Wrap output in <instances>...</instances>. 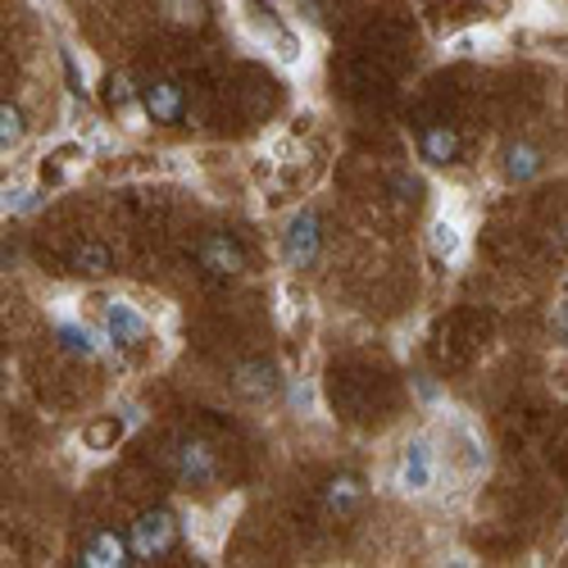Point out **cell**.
<instances>
[{"label":"cell","mask_w":568,"mask_h":568,"mask_svg":"<svg viewBox=\"0 0 568 568\" xmlns=\"http://www.w3.org/2000/svg\"><path fill=\"white\" fill-rule=\"evenodd\" d=\"M396 491L405 496H423L433 483H437V450H433V437H409L400 446V459H396V473H392Z\"/></svg>","instance_id":"cell-1"},{"label":"cell","mask_w":568,"mask_h":568,"mask_svg":"<svg viewBox=\"0 0 568 568\" xmlns=\"http://www.w3.org/2000/svg\"><path fill=\"white\" fill-rule=\"evenodd\" d=\"M323 255V223L314 210H301L287 219V232H282V260L287 268H310Z\"/></svg>","instance_id":"cell-2"},{"label":"cell","mask_w":568,"mask_h":568,"mask_svg":"<svg viewBox=\"0 0 568 568\" xmlns=\"http://www.w3.org/2000/svg\"><path fill=\"white\" fill-rule=\"evenodd\" d=\"M173 473H178V483H182V487L205 491V487L219 483V473H223V468H219V455H214L205 442L186 437V442L173 446Z\"/></svg>","instance_id":"cell-3"},{"label":"cell","mask_w":568,"mask_h":568,"mask_svg":"<svg viewBox=\"0 0 568 568\" xmlns=\"http://www.w3.org/2000/svg\"><path fill=\"white\" fill-rule=\"evenodd\" d=\"M128 537H132L136 559H160L178 546V518L169 509H146V514H136Z\"/></svg>","instance_id":"cell-4"},{"label":"cell","mask_w":568,"mask_h":568,"mask_svg":"<svg viewBox=\"0 0 568 568\" xmlns=\"http://www.w3.org/2000/svg\"><path fill=\"white\" fill-rule=\"evenodd\" d=\"M196 264H201L210 277L227 282V277H242L246 251H242V242H236L232 232H205L201 242H196Z\"/></svg>","instance_id":"cell-5"},{"label":"cell","mask_w":568,"mask_h":568,"mask_svg":"<svg viewBox=\"0 0 568 568\" xmlns=\"http://www.w3.org/2000/svg\"><path fill=\"white\" fill-rule=\"evenodd\" d=\"M141 114L164 123V128H178L186 119V91H182V82H173V78L141 82Z\"/></svg>","instance_id":"cell-6"},{"label":"cell","mask_w":568,"mask_h":568,"mask_svg":"<svg viewBox=\"0 0 568 568\" xmlns=\"http://www.w3.org/2000/svg\"><path fill=\"white\" fill-rule=\"evenodd\" d=\"M101 327H105V337H110V346H141L151 337V318L141 314L132 301H123V296H114V301H105V314H101Z\"/></svg>","instance_id":"cell-7"},{"label":"cell","mask_w":568,"mask_h":568,"mask_svg":"<svg viewBox=\"0 0 568 568\" xmlns=\"http://www.w3.org/2000/svg\"><path fill=\"white\" fill-rule=\"evenodd\" d=\"M232 387H236V396L251 400V405H268V400L282 396V373H277L273 359H246L242 368L232 373Z\"/></svg>","instance_id":"cell-8"},{"label":"cell","mask_w":568,"mask_h":568,"mask_svg":"<svg viewBox=\"0 0 568 568\" xmlns=\"http://www.w3.org/2000/svg\"><path fill=\"white\" fill-rule=\"evenodd\" d=\"M55 337H60V346L69 351V355H78V359H101L105 355V346H110V337H105V327H91V323H82V318H55Z\"/></svg>","instance_id":"cell-9"},{"label":"cell","mask_w":568,"mask_h":568,"mask_svg":"<svg viewBox=\"0 0 568 568\" xmlns=\"http://www.w3.org/2000/svg\"><path fill=\"white\" fill-rule=\"evenodd\" d=\"M82 564H87V568H123V564H136L132 537H119V532H110V528L91 532L87 546H82Z\"/></svg>","instance_id":"cell-10"},{"label":"cell","mask_w":568,"mask_h":568,"mask_svg":"<svg viewBox=\"0 0 568 568\" xmlns=\"http://www.w3.org/2000/svg\"><path fill=\"white\" fill-rule=\"evenodd\" d=\"M414 146H418V160H423V164L446 169V164L459 160V132L446 128V123H423L418 136H414Z\"/></svg>","instance_id":"cell-11"},{"label":"cell","mask_w":568,"mask_h":568,"mask_svg":"<svg viewBox=\"0 0 568 568\" xmlns=\"http://www.w3.org/2000/svg\"><path fill=\"white\" fill-rule=\"evenodd\" d=\"M364 496H368V487H364L359 473H337V478L323 483V509L337 514V518H355Z\"/></svg>","instance_id":"cell-12"},{"label":"cell","mask_w":568,"mask_h":568,"mask_svg":"<svg viewBox=\"0 0 568 568\" xmlns=\"http://www.w3.org/2000/svg\"><path fill=\"white\" fill-rule=\"evenodd\" d=\"M541 169H546V155H541V146H532V141H514V146H505L509 182H532Z\"/></svg>","instance_id":"cell-13"},{"label":"cell","mask_w":568,"mask_h":568,"mask_svg":"<svg viewBox=\"0 0 568 568\" xmlns=\"http://www.w3.org/2000/svg\"><path fill=\"white\" fill-rule=\"evenodd\" d=\"M69 268H73L78 277H105V273L114 268V255H110V246H101V242H82V246L69 255Z\"/></svg>","instance_id":"cell-14"},{"label":"cell","mask_w":568,"mask_h":568,"mask_svg":"<svg viewBox=\"0 0 568 568\" xmlns=\"http://www.w3.org/2000/svg\"><path fill=\"white\" fill-rule=\"evenodd\" d=\"M428 246H433L437 260H459V251H464V232H459V223H455V219H437L433 232H428Z\"/></svg>","instance_id":"cell-15"},{"label":"cell","mask_w":568,"mask_h":568,"mask_svg":"<svg viewBox=\"0 0 568 568\" xmlns=\"http://www.w3.org/2000/svg\"><path fill=\"white\" fill-rule=\"evenodd\" d=\"M160 10H164L169 23L196 28V23H205V14H210V0H160Z\"/></svg>","instance_id":"cell-16"},{"label":"cell","mask_w":568,"mask_h":568,"mask_svg":"<svg viewBox=\"0 0 568 568\" xmlns=\"http://www.w3.org/2000/svg\"><path fill=\"white\" fill-rule=\"evenodd\" d=\"M28 136V123H23V110L19 105H0V151H19Z\"/></svg>","instance_id":"cell-17"},{"label":"cell","mask_w":568,"mask_h":568,"mask_svg":"<svg viewBox=\"0 0 568 568\" xmlns=\"http://www.w3.org/2000/svg\"><path fill=\"white\" fill-rule=\"evenodd\" d=\"M45 205V192H37V186H28V182H10L6 186V210L10 214H37Z\"/></svg>","instance_id":"cell-18"},{"label":"cell","mask_w":568,"mask_h":568,"mask_svg":"<svg viewBox=\"0 0 568 568\" xmlns=\"http://www.w3.org/2000/svg\"><path fill=\"white\" fill-rule=\"evenodd\" d=\"M136 101H141V87H132L123 73H114L110 82H105V105L119 114V110H136Z\"/></svg>","instance_id":"cell-19"},{"label":"cell","mask_w":568,"mask_h":568,"mask_svg":"<svg viewBox=\"0 0 568 568\" xmlns=\"http://www.w3.org/2000/svg\"><path fill=\"white\" fill-rule=\"evenodd\" d=\"M60 60H64V78H69V91H73V97H87V69H78V55H73L69 45H64V51H60Z\"/></svg>","instance_id":"cell-20"},{"label":"cell","mask_w":568,"mask_h":568,"mask_svg":"<svg viewBox=\"0 0 568 568\" xmlns=\"http://www.w3.org/2000/svg\"><path fill=\"white\" fill-rule=\"evenodd\" d=\"M287 400H292V409L314 414V387H310V383H301V377H292V383H287Z\"/></svg>","instance_id":"cell-21"},{"label":"cell","mask_w":568,"mask_h":568,"mask_svg":"<svg viewBox=\"0 0 568 568\" xmlns=\"http://www.w3.org/2000/svg\"><path fill=\"white\" fill-rule=\"evenodd\" d=\"M409 383H414V396H418L423 405H437V400H442V387L433 383V377H428V373H414V377H409Z\"/></svg>","instance_id":"cell-22"},{"label":"cell","mask_w":568,"mask_h":568,"mask_svg":"<svg viewBox=\"0 0 568 568\" xmlns=\"http://www.w3.org/2000/svg\"><path fill=\"white\" fill-rule=\"evenodd\" d=\"M550 327H555V337L568 346V301H564V305H555V318H550Z\"/></svg>","instance_id":"cell-23"},{"label":"cell","mask_w":568,"mask_h":568,"mask_svg":"<svg viewBox=\"0 0 568 568\" xmlns=\"http://www.w3.org/2000/svg\"><path fill=\"white\" fill-rule=\"evenodd\" d=\"M296 6H301V14H305L310 23H323V6H318V0H296Z\"/></svg>","instance_id":"cell-24"},{"label":"cell","mask_w":568,"mask_h":568,"mask_svg":"<svg viewBox=\"0 0 568 568\" xmlns=\"http://www.w3.org/2000/svg\"><path fill=\"white\" fill-rule=\"evenodd\" d=\"M123 423H128V428H136V423H141V409H136V405H132V400H128V405H123Z\"/></svg>","instance_id":"cell-25"}]
</instances>
